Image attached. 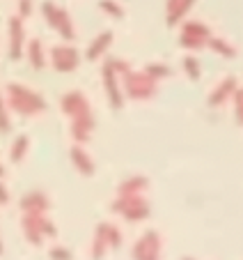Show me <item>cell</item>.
Instances as JSON below:
<instances>
[{
  "mask_svg": "<svg viewBox=\"0 0 243 260\" xmlns=\"http://www.w3.org/2000/svg\"><path fill=\"white\" fill-rule=\"evenodd\" d=\"M30 49H32V62L42 67V53H39V42H32V46H30Z\"/></svg>",
  "mask_w": 243,
  "mask_h": 260,
  "instance_id": "obj_4",
  "label": "cell"
},
{
  "mask_svg": "<svg viewBox=\"0 0 243 260\" xmlns=\"http://www.w3.org/2000/svg\"><path fill=\"white\" fill-rule=\"evenodd\" d=\"M69 49H55L53 58H58L60 72H69L71 67H76V53H67Z\"/></svg>",
  "mask_w": 243,
  "mask_h": 260,
  "instance_id": "obj_1",
  "label": "cell"
},
{
  "mask_svg": "<svg viewBox=\"0 0 243 260\" xmlns=\"http://www.w3.org/2000/svg\"><path fill=\"white\" fill-rule=\"evenodd\" d=\"M0 203H7V193H5V189L0 187Z\"/></svg>",
  "mask_w": 243,
  "mask_h": 260,
  "instance_id": "obj_6",
  "label": "cell"
},
{
  "mask_svg": "<svg viewBox=\"0 0 243 260\" xmlns=\"http://www.w3.org/2000/svg\"><path fill=\"white\" fill-rule=\"evenodd\" d=\"M25 143H28V138H25V136H21L19 141H16V145H14V152H12V159H14V161L21 157V152H23V150H25Z\"/></svg>",
  "mask_w": 243,
  "mask_h": 260,
  "instance_id": "obj_3",
  "label": "cell"
},
{
  "mask_svg": "<svg viewBox=\"0 0 243 260\" xmlns=\"http://www.w3.org/2000/svg\"><path fill=\"white\" fill-rule=\"evenodd\" d=\"M110 40H112V35H110V32H106V35H103V37H101V40L97 42V44H94V46H90V51H88V58H97V55L101 53V49H103V46H106Z\"/></svg>",
  "mask_w": 243,
  "mask_h": 260,
  "instance_id": "obj_2",
  "label": "cell"
},
{
  "mask_svg": "<svg viewBox=\"0 0 243 260\" xmlns=\"http://www.w3.org/2000/svg\"><path fill=\"white\" fill-rule=\"evenodd\" d=\"M101 5H103V7H106V10H112V12H115V16H122V10H117V7H115V5H112V3H108V0H103Z\"/></svg>",
  "mask_w": 243,
  "mask_h": 260,
  "instance_id": "obj_5",
  "label": "cell"
}]
</instances>
